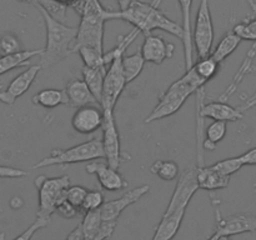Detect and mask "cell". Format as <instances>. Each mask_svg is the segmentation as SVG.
<instances>
[{"mask_svg": "<svg viewBox=\"0 0 256 240\" xmlns=\"http://www.w3.org/2000/svg\"><path fill=\"white\" fill-rule=\"evenodd\" d=\"M198 190L199 184L196 179V166L190 165L180 174L169 205L158 224L152 240H172L176 236L184 220L188 205Z\"/></svg>", "mask_w": 256, "mask_h": 240, "instance_id": "obj_1", "label": "cell"}, {"mask_svg": "<svg viewBox=\"0 0 256 240\" xmlns=\"http://www.w3.org/2000/svg\"><path fill=\"white\" fill-rule=\"evenodd\" d=\"M36 8L44 20L46 32V44L40 54L39 64L42 68H50L74 54L78 28L65 25L62 22L55 19L44 8Z\"/></svg>", "mask_w": 256, "mask_h": 240, "instance_id": "obj_2", "label": "cell"}, {"mask_svg": "<svg viewBox=\"0 0 256 240\" xmlns=\"http://www.w3.org/2000/svg\"><path fill=\"white\" fill-rule=\"evenodd\" d=\"M162 2V0H152L150 2H145L142 0H134L126 10L120 12V19L130 22L144 35L152 34L154 30H162L182 39V26L169 19V16L160 10Z\"/></svg>", "mask_w": 256, "mask_h": 240, "instance_id": "obj_3", "label": "cell"}, {"mask_svg": "<svg viewBox=\"0 0 256 240\" xmlns=\"http://www.w3.org/2000/svg\"><path fill=\"white\" fill-rule=\"evenodd\" d=\"M206 82L200 79L194 68L185 70V74L175 80L159 98L156 106L152 110L145 119V122H152L155 120H162L174 115L182 109L188 98L205 88Z\"/></svg>", "mask_w": 256, "mask_h": 240, "instance_id": "obj_4", "label": "cell"}, {"mask_svg": "<svg viewBox=\"0 0 256 240\" xmlns=\"http://www.w3.org/2000/svg\"><path fill=\"white\" fill-rule=\"evenodd\" d=\"M105 152L102 148V142L98 138L90 139L82 144L74 145L69 149H55L44 159L32 166V169L48 168L52 165H68L76 162H92V160L104 159Z\"/></svg>", "mask_w": 256, "mask_h": 240, "instance_id": "obj_5", "label": "cell"}, {"mask_svg": "<svg viewBox=\"0 0 256 240\" xmlns=\"http://www.w3.org/2000/svg\"><path fill=\"white\" fill-rule=\"evenodd\" d=\"M34 182L38 189V199H39L36 216L50 220L60 202L66 199V192L70 188L69 175L55 178L39 175Z\"/></svg>", "mask_w": 256, "mask_h": 240, "instance_id": "obj_6", "label": "cell"}, {"mask_svg": "<svg viewBox=\"0 0 256 240\" xmlns=\"http://www.w3.org/2000/svg\"><path fill=\"white\" fill-rule=\"evenodd\" d=\"M192 44L199 59L212 54V44H214V24H212L209 0H202L198 8L195 25L192 29Z\"/></svg>", "mask_w": 256, "mask_h": 240, "instance_id": "obj_7", "label": "cell"}, {"mask_svg": "<svg viewBox=\"0 0 256 240\" xmlns=\"http://www.w3.org/2000/svg\"><path fill=\"white\" fill-rule=\"evenodd\" d=\"M212 205L215 209L214 234L219 236H232L244 232H256V216L250 212H238V214L222 216L218 209V202L212 196Z\"/></svg>", "mask_w": 256, "mask_h": 240, "instance_id": "obj_8", "label": "cell"}, {"mask_svg": "<svg viewBox=\"0 0 256 240\" xmlns=\"http://www.w3.org/2000/svg\"><path fill=\"white\" fill-rule=\"evenodd\" d=\"M104 109V122H102V148H104L105 159L110 166L119 169L122 164V145H120V134L118 130L116 122L114 118V110L109 108Z\"/></svg>", "mask_w": 256, "mask_h": 240, "instance_id": "obj_9", "label": "cell"}, {"mask_svg": "<svg viewBox=\"0 0 256 240\" xmlns=\"http://www.w3.org/2000/svg\"><path fill=\"white\" fill-rule=\"evenodd\" d=\"M196 95V109H199L200 114L206 119L220 120V122H238L244 118V112L240 108H234L228 102H205V88L198 90Z\"/></svg>", "mask_w": 256, "mask_h": 240, "instance_id": "obj_10", "label": "cell"}, {"mask_svg": "<svg viewBox=\"0 0 256 240\" xmlns=\"http://www.w3.org/2000/svg\"><path fill=\"white\" fill-rule=\"evenodd\" d=\"M150 192L149 185H142V186L134 188V189L129 190L122 195L120 198L114 200H109L102 204V206L99 209L100 218L102 220H108V222H114V220L119 219L122 212L126 209L130 205L135 204L139 202L142 196Z\"/></svg>", "mask_w": 256, "mask_h": 240, "instance_id": "obj_11", "label": "cell"}, {"mask_svg": "<svg viewBox=\"0 0 256 240\" xmlns=\"http://www.w3.org/2000/svg\"><path fill=\"white\" fill-rule=\"evenodd\" d=\"M104 122V109L99 104L85 105L78 108L72 118V126L76 132L89 135L102 126Z\"/></svg>", "mask_w": 256, "mask_h": 240, "instance_id": "obj_12", "label": "cell"}, {"mask_svg": "<svg viewBox=\"0 0 256 240\" xmlns=\"http://www.w3.org/2000/svg\"><path fill=\"white\" fill-rule=\"evenodd\" d=\"M86 172L95 175L98 178L100 186L108 192H118L128 188V182L125 178L118 172V169L110 166L108 162L100 160H92L86 165Z\"/></svg>", "mask_w": 256, "mask_h": 240, "instance_id": "obj_13", "label": "cell"}, {"mask_svg": "<svg viewBox=\"0 0 256 240\" xmlns=\"http://www.w3.org/2000/svg\"><path fill=\"white\" fill-rule=\"evenodd\" d=\"M40 69H42V68L40 66V64L32 65V66L28 68L26 70L20 72L18 76H15L14 79L12 80V82L8 85L6 89L0 92V102H4V104L6 105L14 104L20 96H22V95L30 89L32 82L36 79Z\"/></svg>", "mask_w": 256, "mask_h": 240, "instance_id": "obj_14", "label": "cell"}, {"mask_svg": "<svg viewBox=\"0 0 256 240\" xmlns=\"http://www.w3.org/2000/svg\"><path fill=\"white\" fill-rule=\"evenodd\" d=\"M174 52L175 45L172 42H168L164 38L152 34L145 35L142 49H140L145 62L155 65L162 64L166 59L172 58Z\"/></svg>", "mask_w": 256, "mask_h": 240, "instance_id": "obj_15", "label": "cell"}, {"mask_svg": "<svg viewBox=\"0 0 256 240\" xmlns=\"http://www.w3.org/2000/svg\"><path fill=\"white\" fill-rule=\"evenodd\" d=\"M180 12H182V26L184 32L182 46H184L185 70L192 69L194 65V44H192V0H178Z\"/></svg>", "mask_w": 256, "mask_h": 240, "instance_id": "obj_16", "label": "cell"}, {"mask_svg": "<svg viewBox=\"0 0 256 240\" xmlns=\"http://www.w3.org/2000/svg\"><path fill=\"white\" fill-rule=\"evenodd\" d=\"M65 92H66L68 100H69L68 105L72 108L78 109V108L85 106V105L99 104L84 79H72V82H68Z\"/></svg>", "mask_w": 256, "mask_h": 240, "instance_id": "obj_17", "label": "cell"}, {"mask_svg": "<svg viewBox=\"0 0 256 240\" xmlns=\"http://www.w3.org/2000/svg\"><path fill=\"white\" fill-rule=\"evenodd\" d=\"M196 179L199 189L208 190V192L225 189L230 184V176L220 174L219 172L212 169V165L210 166H206V165L196 166Z\"/></svg>", "mask_w": 256, "mask_h": 240, "instance_id": "obj_18", "label": "cell"}, {"mask_svg": "<svg viewBox=\"0 0 256 240\" xmlns=\"http://www.w3.org/2000/svg\"><path fill=\"white\" fill-rule=\"evenodd\" d=\"M256 58V42L252 44V46L250 48V50L248 52L246 56H245L244 62H242V64L240 65V68L238 69L236 74H235L234 79H232V82H230L229 86L226 88V90H225L224 92H222V95H220V99L222 102H225V100L229 99L230 96H232V94H234L235 92H236L238 86H239L240 84H242V82L244 80V78L248 74H250V72H252V69H254V60Z\"/></svg>", "mask_w": 256, "mask_h": 240, "instance_id": "obj_19", "label": "cell"}, {"mask_svg": "<svg viewBox=\"0 0 256 240\" xmlns=\"http://www.w3.org/2000/svg\"><path fill=\"white\" fill-rule=\"evenodd\" d=\"M32 104L44 109H55L60 105H68L66 92L60 89H42L32 96Z\"/></svg>", "mask_w": 256, "mask_h": 240, "instance_id": "obj_20", "label": "cell"}, {"mask_svg": "<svg viewBox=\"0 0 256 240\" xmlns=\"http://www.w3.org/2000/svg\"><path fill=\"white\" fill-rule=\"evenodd\" d=\"M42 50H22L15 54L0 56V75L6 74L16 68L25 66L30 62V60L35 56H40Z\"/></svg>", "mask_w": 256, "mask_h": 240, "instance_id": "obj_21", "label": "cell"}, {"mask_svg": "<svg viewBox=\"0 0 256 240\" xmlns=\"http://www.w3.org/2000/svg\"><path fill=\"white\" fill-rule=\"evenodd\" d=\"M242 42V38L238 34H235L232 30L228 32L224 36L220 39L219 44L215 46V49L212 52V56L218 62L222 64L226 58H229L235 50L238 49V46L240 45V42Z\"/></svg>", "mask_w": 256, "mask_h": 240, "instance_id": "obj_22", "label": "cell"}, {"mask_svg": "<svg viewBox=\"0 0 256 240\" xmlns=\"http://www.w3.org/2000/svg\"><path fill=\"white\" fill-rule=\"evenodd\" d=\"M226 122L214 120V122L205 129L204 142H202V148H204L205 152H206V150L212 152V150L216 149V145L219 144L222 140H224V138L226 136Z\"/></svg>", "mask_w": 256, "mask_h": 240, "instance_id": "obj_23", "label": "cell"}, {"mask_svg": "<svg viewBox=\"0 0 256 240\" xmlns=\"http://www.w3.org/2000/svg\"><path fill=\"white\" fill-rule=\"evenodd\" d=\"M105 74L106 72H102V70L94 69V68H88L82 66V75L84 82H86L89 89L92 90V92L94 94V96L96 98V100L99 102V104L102 105V89H104V79Z\"/></svg>", "mask_w": 256, "mask_h": 240, "instance_id": "obj_24", "label": "cell"}, {"mask_svg": "<svg viewBox=\"0 0 256 240\" xmlns=\"http://www.w3.org/2000/svg\"><path fill=\"white\" fill-rule=\"evenodd\" d=\"M145 59L142 58V52H138L132 55H124L122 60V72H124L125 79H126L128 84L134 82L140 74H142V69L145 66Z\"/></svg>", "mask_w": 256, "mask_h": 240, "instance_id": "obj_25", "label": "cell"}, {"mask_svg": "<svg viewBox=\"0 0 256 240\" xmlns=\"http://www.w3.org/2000/svg\"><path fill=\"white\" fill-rule=\"evenodd\" d=\"M78 52L82 58L84 66L94 68V69H99L106 72L108 64L106 60H105L104 52H100V50L92 46H82L78 50Z\"/></svg>", "mask_w": 256, "mask_h": 240, "instance_id": "obj_26", "label": "cell"}, {"mask_svg": "<svg viewBox=\"0 0 256 240\" xmlns=\"http://www.w3.org/2000/svg\"><path fill=\"white\" fill-rule=\"evenodd\" d=\"M194 70L196 72V74L199 75L200 79L204 80L205 82H209L210 80L214 79L216 76V74L220 70V62H218L212 55L206 58H202V59H198L196 62H194L192 65Z\"/></svg>", "mask_w": 256, "mask_h": 240, "instance_id": "obj_27", "label": "cell"}, {"mask_svg": "<svg viewBox=\"0 0 256 240\" xmlns=\"http://www.w3.org/2000/svg\"><path fill=\"white\" fill-rule=\"evenodd\" d=\"M152 172L164 182H172L179 176V165L172 160H156L150 168Z\"/></svg>", "mask_w": 256, "mask_h": 240, "instance_id": "obj_28", "label": "cell"}, {"mask_svg": "<svg viewBox=\"0 0 256 240\" xmlns=\"http://www.w3.org/2000/svg\"><path fill=\"white\" fill-rule=\"evenodd\" d=\"M22 42L14 32H8L0 35V56L15 54V52H22Z\"/></svg>", "mask_w": 256, "mask_h": 240, "instance_id": "obj_29", "label": "cell"}, {"mask_svg": "<svg viewBox=\"0 0 256 240\" xmlns=\"http://www.w3.org/2000/svg\"><path fill=\"white\" fill-rule=\"evenodd\" d=\"M242 166H245V165L244 162H242V155H240V156L220 160V162H215V164L212 165V169H215L216 172H219L220 174L225 175V176H232V174L239 172Z\"/></svg>", "mask_w": 256, "mask_h": 240, "instance_id": "obj_30", "label": "cell"}, {"mask_svg": "<svg viewBox=\"0 0 256 240\" xmlns=\"http://www.w3.org/2000/svg\"><path fill=\"white\" fill-rule=\"evenodd\" d=\"M232 32L239 35L242 40H250L256 42V16H252L250 19L244 20L242 22H238Z\"/></svg>", "mask_w": 256, "mask_h": 240, "instance_id": "obj_31", "label": "cell"}, {"mask_svg": "<svg viewBox=\"0 0 256 240\" xmlns=\"http://www.w3.org/2000/svg\"><path fill=\"white\" fill-rule=\"evenodd\" d=\"M104 202V194L100 190H89L82 208H80V212H84V214L90 212H96L102 206Z\"/></svg>", "mask_w": 256, "mask_h": 240, "instance_id": "obj_32", "label": "cell"}, {"mask_svg": "<svg viewBox=\"0 0 256 240\" xmlns=\"http://www.w3.org/2000/svg\"><path fill=\"white\" fill-rule=\"evenodd\" d=\"M88 192H89V190H88L86 188L82 186V185H72V186H70L69 189H68L66 200L69 202H72L74 206H76L78 209L80 210L82 202H84L85 196H86Z\"/></svg>", "mask_w": 256, "mask_h": 240, "instance_id": "obj_33", "label": "cell"}, {"mask_svg": "<svg viewBox=\"0 0 256 240\" xmlns=\"http://www.w3.org/2000/svg\"><path fill=\"white\" fill-rule=\"evenodd\" d=\"M49 222H50V220L42 219V218L36 216V220H34V222H32V224L30 225V226L24 232H22L19 236H16L15 239H12V240H32V236L35 235V232H39V230L42 229V228H46L48 225H49Z\"/></svg>", "mask_w": 256, "mask_h": 240, "instance_id": "obj_34", "label": "cell"}, {"mask_svg": "<svg viewBox=\"0 0 256 240\" xmlns=\"http://www.w3.org/2000/svg\"><path fill=\"white\" fill-rule=\"evenodd\" d=\"M116 225H118V220H114V222L102 220L94 240H108L112 234H114L115 229H116Z\"/></svg>", "mask_w": 256, "mask_h": 240, "instance_id": "obj_35", "label": "cell"}, {"mask_svg": "<svg viewBox=\"0 0 256 240\" xmlns=\"http://www.w3.org/2000/svg\"><path fill=\"white\" fill-rule=\"evenodd\" d=\"M56 212L59 216L64 218V219H74L75 216H78V214L80 212V210L76 206L72 204V202H68L66 199L62 200L59 204V206L56 208Z\"/></svg>", "mask_w": 256, "mask_h": 240, "instance_id": "obj_36", "label": "cell"}, {"mask_svg": "<svg viewBox=\"0 0 256 240\" xmlns=\"http://www.w3.org/2000/svg\"><path fill=\"white\" fill-rule=\"evenodd\" d=\"M28 172L18 168L5 166V165H0V178H9V179H18V178L26 176Z\"/></svg>", "mask_w": 256, "mask_h": 240, "instance_id": "obj_37", "label": "cell"}, {"mask_svg": "<svg viewBox=\"0 0 256 240\" xmlns=\"http://www.w3.org/2000/svg\"><path fill=\"white\" fill-rule=\"evenodd\" d=\"M242 159L244 165H256V148L250 149L249 152H244L242 155Z\"/></svg>", "mask_w": 256, "mask_h": 240, "instance_id": "obj_38", "label": "cell"}, {"mask_svg": "<svg viewBox=\"0 0 256 240\" xmlns=\"http://www.w3.org/2000/svg\"><path fill=\"white\" fill-rule=\"evenodd\" d=\"M65 240H85L84 239V232H82V224L78 225V226L75 228V229L72 230V232H70L69 235H68L66 239H65Z\"/></svg>", "mask_w": 256, "mask_h": 240, "instance_id": "obj_39", "label": "cell"}, {"mask_svg": "<svg viewBox=\"0 0 256 240\" xmlns=\"http://www.w3.org/2000/svg\"><path fill=\"white\" fill-rule=\"evenodd\" d=\"M254 106H256V92L252 95V96L245 99V102L242 105V106H240V109L244 112V110L252 109V108H254Z\"/></svg>", "mask_w": 256, "mask_h": 240, "instance_id": "obj_40", "label": "cell"}, {"mask_svg": "<svg viewBox=\"0 0 256 240\" xmlns=\"http://www.w3.org/2000/svg\"><path fill=\"white\" fill-rule=\"evenodd\" d=\"M52 2H55L56 4L62 5V6L69 9V8H72L75 4H76L78 0H52Z\"/></svg>", "mask_w": 256, "mask_h": 240, "instance_id": "obj_41", "label": "cell"}, {"mask_svg": "<svg viewBox=\"0 0 256 240\" xmlns=\"http://www.w3.org/2000/svg\"><path fill=\"white\" fill-rule=\"evenodd\" d=\"M132 2H134V0H116L118 5H119L120 12H124V10H126L128 8L132 5Z\"/></svg>", "mask_w": 256, "mask_h": 240, "instance_id": "obj_42", "label": "cell"}, {"mask_svg": "<svg viewBox=\"0 0 256 240\" xmlns=\"http://www.w3.org/2000/svg\"><path fill=\"white\" fill-rule=\"evenodd\" d=\"M218 236H219V235H216V234H212V236H210L209 239H208V240H216V239H218Z\"/></svg>", "mask_w": 256, "mask_h": 240, "instance_id": "obj_43", "label": "cell"}, {"mask_svg": "<svg viewBox=\"0 0 256 240\" xmlns=\"http://www.w3.org/2000/svg\"><path fill=\"white\" fill-rule=\"evenodd\" d=\"M230 236H218L216 240H230Z\"/></svg>", "mask_w": 256, "mask_h": 240, "instance_id": "obj_44", "label": "cell"}, {"mask_svg": "<svg viewBox=\"0 0 256 240\" xmlns=\"http://www.w3.org/2000/svg\"><path fill=\"white\" fill-rule=\"evenodd\" d=\"M0 240H5V232H0Z\"/></svg>", "mask_w": 256, "mask_h": 240, "instance_id": "obj_45", "label": "cell"}, {"mask_svg": "<svg viewBox=\"0 0 256 240\" xmlns=\"http://www.w3.org/2000/svg\"><path fill=\"white\" fill-rule=\"evenodd\" d=\"M20 2H30V0H20Z\"/></svg>", "mask_w": 256, "mask_h": 240, "instance_id": "obj_46", "label": "cell"}, {"mask_svg": "<svg viewBox=\"0 0 256 240\" xmlns=\"http://www.w3.org/2000/svg\"><path fill=\"white\" fill-rule=\"evenodd\" d=\"M254 188H255V189H256V182H255V184H254Z\"/></svg>", "mask_w": 256, "mask_h": 240, "instance_id": "obj_47", "label": "cell"}, {"mask_svg": "<svg viewBox=\"0 0 256 240\" xmlns=\"http://www.w3.org/2000/svg\"><path fill=\"white\" fill-rule=\"evenodd\" d=\"M2 85H0V90H2Z\"/></svg>", "mask_w": 256, "mask_h": 240, "instance_id": "obj_48", "label": "cell"}]
</instances>
